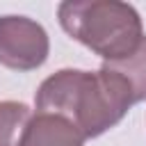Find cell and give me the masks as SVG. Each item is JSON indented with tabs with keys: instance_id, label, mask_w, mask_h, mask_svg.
Listing matches in <instances>:
<instances>
[{
	"instance_id": "obj_1",
	"label": "cell",
	"mask_w": 146,
	"mask_h": 146,
	"mask_svg": "<svg viewBox=\"0 0 146 146\" xmlns=\"http://www.w3.org/2000/svg\"><path fill=\"white\" fill-rule=\"evenodd\" d=\"M36 112L68 119L84 139L114 128L135 105L132 89L121 73L103 64L98 71L62 68L48 75L34 94Z\"/></svg>"
},
{
	"instance_id": "obj_5",
	"label": "cell",
	"mask_w": 146,
	"mask_h": 146,
	"mask_svg": "<svg viewBox=\"0 0 146 146\" xmlns=\"http://www.w3.org/2000/svg\"><path fill=\"white\" fill-rule=\"evenodd\" d=\"M32 110L18 100H0V146H18Z\"/></svg>"
},
{
	"instance_id": "obj_4",
	"label": "cell",
	"mask_w": 146,
	"mask_h": 146,
	"mask_svg": "<svg viewBox=\"0 0 146 146\" xmlns=\"http://www.w3.org/2000/svg\"><path fill=\"white\" fill-rule=\"evenodd\" d=\"M18 146H84V135L64 116L36 112L25 125Z\"/></svg>"
},
{
	"instance_id": "obj_6",
	"label": "cell",
	"mask_w": 146,
	"mask_h": 146,
	"mask_svg": "<svg viewBox=\"0 0 146 146\" xmlns=\"http://www.w3.org/2000/svg\"><path fill=\"white\" fill-rule=\"evenodd\" d=\"M105 64L125 78V82L132 89L135 103L146 100V36L141 39L139 48L130 57H125L121 62H105Z\"/></svg>"
},
{
	"instance_id": "obj_2",
	"label": "cell",
	"mask_w": 146,
	"mask_h": 146,
	"mask_svg": "<svg viewBox=\"0 0 146 146\" xmlns=\"http://www.w3.org/2000/svg\"><path fill=\"white\" fill-rule=\"evenodd\" d=\"M62 30L105 62L130 57L141 39L139 11L121 0H66L57 7Z\"/></svg>"
},
{
	"instance_id": "obj_3",
	"label": "cell",
	"mask_w": 146,
	"mask_h": 146,
	"mask_svg": "<svg viewBox=\"0 0 146 146\" xmlns=\"http://www.w3.org/2000/svg\"><path fill=\"white\" fill-rule=\"evenodd\" d=\"M50 39L41 23L27 16H0V64L11 71H34L43 66Z\"/></svg>"
}]
</instances>
